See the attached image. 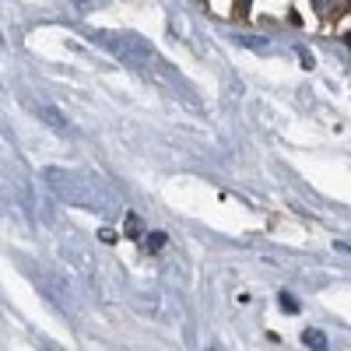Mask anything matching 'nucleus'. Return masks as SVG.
<instances>
[{
  "instance_id": "6e6552de",
  "label": "nucleus",
  "mask_w": 351,
  "mask_h": 351,
  "mask_svg": "<svg viewBox=\"0 0 351 351\" xmlns=\"http://www.w3.org/2000/svg\"><path fill=\"white\" fill-rule=\"evenodd\" d=\"M348 46H351V36H348Z\"/></svg>"
},
{
  "instance_id": "f03ea898",
  "label": "nucleus",
  "mask_w": 351,
  "mask_h": 351,
  "mask_svg": "<svg viewBox=\"0 0 351 351\" xmlns=\"http://www.w3.org/2000/svg\"><path fill=\"white\" fill-rule=\"evenodd\" d=\"M302 341H306V348H316V351L327 348V334H319V330H306Z\"/></svg>"
},
{
  "instance_id": "f257e3e1",
  "label": "nucleus",
  "mask_w": 351,
  "mask_h": 351,
  "mask_svg": "<svg viewBox=\"0 0 351 351\" xmlns=\"http://www.w3.org/2000/svg\"><path fill=\"white\" fill-rule=\"evenodd\" d=\"M99 39H102V46L112 56H120V60L130 64V67H144L152 60V46H144L137 36H120V39H116L112 32H99Z\"/></svg>"
},
{
  "instance_id": "39448f33",
  "label": "nucleus",
  "mask_w": 351,
  "mask_h": 351,
  "mask_svg": "<svg viewBox=\"0 0 351 351\" xmlns=\"http://www.w3.org/2000/svg\"><path fill=\"white\" fill-rule=\"evenodd\" d=\"M165 246V232H152L148 236V250H162Z\"/></svg>"
},
{
  "instance_id": "423d86ee",
  "label": "nucleus",
  "mask_w": 351,
  "mask_h": 351,
  "mask_svg": "<svg viewBox=\"0 0 351 351\" xmlns=\"http://www.w3.org/2000/svg\"><path fill=\"white\" fill-rule=\"evenodd\" d=\"M127 236H134V239H137V236H141V221H137V218H134V215H130V218H127Z\"/></svg>"
},
{
  "instance_id": "0eeeda50",
  "label": "nucleus",
  "mask_w": 351,
  "mask_h": 351,
  "mask_svg": "<svg viewBox=\"0 0 351 351\" xmlns=\"http://www.w3.org/2000/svg\"><path fill=\"white\" fill-rule=\"evenodd\" d=\"M74 4H77V8H88V4H92V0H74Z\"/></svg>"
},
{
  "instance_id": "7ed1b4c3",
  "label": "nucleus",
  "mask_w": 351,
  "mask_h": 351,
  "mask_svg": "<svg viewBox=\"0 0 351 351\" xmlns=\"http://www.w3.org/2000/svg\"><path fill=\"white\" fill-rule=\"evenodd\" d=\"M39 112L46 116V123H49V127H56V130H64V127H67V123H64V116L56 112V109H49V106H39Z\"/></svg>"
},
{
  "instance_id": "20e7f679",
  "label": "nucleus",
  "mask_w": 351,
  "mask_h": 351,
  "mask_svg": "<svg viewBox=\"0 0 351 351\" xmlns=\"http://www.w3.org/2000/svg\"><path fill=\"white\" fill-rule=\"evenodd\" d=\"M278 302H281V306H285L288 313H299V302H295V299H291V295H288V291H281V295H278Z\"/></svg>"
}]
</instances>
